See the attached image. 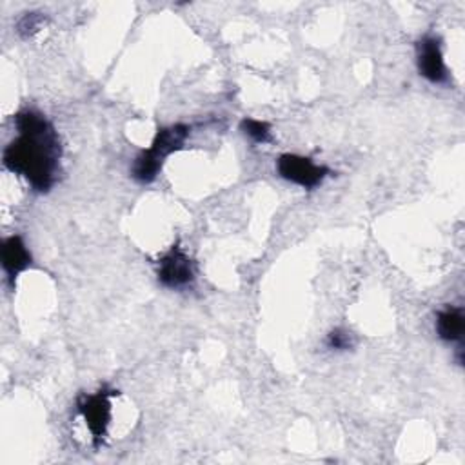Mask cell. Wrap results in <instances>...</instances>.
I'll return each instance as SVG.
<instances>
[{
    "label": "cell",
    "mask_w": 465,
    "mask_h": 465,
    "mask_svg": "<svg viewBox=\"0 0 465 465\" xmlns=\"http://www.w3.org/2000/svg\"><path fill=\"white\" fill-rule=\"evenodd\" d=\"M352 345V338L351 332L345 329H334L329 332L327 336V347L329 349H336V351H345Z\"/></svg>",
    "instance_id": "10"
},
{
    "label": "cell",
    "mask_w": 465,
    "mask_h": 465,
    "mask_svg": "<svg viewBox=\"0 0 465 465\" xmlns=\"http://www.w3.org/2000/svg\"><path fill=\"white\" fill-rule=\"evenodd\" d=\"M18 136L4 151V165L38 191H49L58 176L62 156L60 138L51 122L33 109L15 114Z\"/></svg>",
    "instance_id": "1"
},
{
    "label": "cell",
    "mask_w": 465,
    "mask_h": 465,
    "mask_svg": "<svg viewBox=\"0 0 465 465\" xmlns=\"http://www.w3.org/2000/svg\"><path fill=\"white\" fill-rule=\"evenodd\" d=\"M29 263H31V254L24 240L18 234L5 238L2 243V265L9 280L13 282L18 276V272H22Z\"/></svg>",
    "instance_id": "7"
},
{
    "label": "cell",
    "mask_w": 465,
    "mask_h": 465,
    "mask_svg": "<svg viewBox=\"0 0 465 465\" xmlns=\"http://www.w3.org/2000/svg\"><path fill=\"white\" fill-rule=\"evenodd\" d=\"M189 125L183 124H176L171 127H163L156 133L153 143L149 149L142 151L133 165V176L134 180H138L140 183H149L156 178L158 171L162 169L165 158L182 149L185 138L189 136Z\"/></svg>",
    "instance_id": "2"
},
{
    "label": "cell",
    "mask_w": 465,
    "mask_h": 465,
    "mask_svg": "<svg viewBox=\"0 0 465 465\" xmlns=\"http://www.w3.org/2000/svg\"><path fill=\"white\" fill-rule=\"evenodd\" d=\"M465 318L460 307H445L436 316V332L445 341H461Z\"/></svg>",
    "instance_id": "8"
},
{
    "label": "cell",
    "mask_w": 465,
    "mask_h": 465,
    "mask_svg": "<svg viewBox=\"0 0 465 465\" xmlns=\"http://www.w3.org/2000/svg\"><path fill=\"white\" fill-rule=\"evenodd\" d=\"M416 64L423 78L432 84H443L449 78L440 40L432 35H425L416 44Z\"/></svg>",
    "instance_id": "6"
},
{
    "label": "cell",
    "mask_w": 465,
    "mask_h": 465,
    "mask_svg": "<svg viewBox=\"0 0 465 465\" xmlns=\"http://www.w3.org/2000/svg\"><path fill=\"white\" fill-rule=\"evenodd\" d=\"M276 169L282 178L287 182H292L296 185H302L305 189H312L323 182V178L329 174L327 167L312 163L311 158L300 156V154H282L276 162Z\"/></svg>",
    "instance_id": "3"
},
{
    "label": "cell",
    "mask_w": 465,
    "mask_h": 465,
    "mask_svg": "<svg viewBox=\"0 0 465 465\" xmlns=\"http://www.w3.org/2000/svg\"><path fill=\"white\" fill-rule=\"evenodd\" d=\"M111 396H114V391H98L96 394H82L78 398V412L84 416L94 445H98L105 436L111 420Z\"/></svg>",
    "instance_id": "4"
},
{
    "label": "cell",
    "mask_w": 465,
    "mask_h": 465,
    "mask_svg": "<svg viewBox=\"0 0 465 465\" xmlns=\"http://www.w3.org/2000/svg\"><path fill=\"white\" fill-rule=\"evenodd\" d=\"M158 280L162 285L171 289L185 287L194 280V263L182 247L173 245L158 260Z\"/></svg>",
    "instance_id": "5"
},
{
    "label": "cell",
    "mask_w": 465,
    "mask_h": 465,
    "mask_svg": "<svg viewBox=\"0 0 465 465\" xmlns=\"http://www.w3.org/2000/svg\"><path fill=\"white\" fill-rule=\"evenodd\" d=\"M242 131L254 142L258 143H263V142H269L271 140V127L267 122H262V120H254V118H243L242 124H240Z\"/></svg>",
    "instance_id": "9"
}]
</instances>
